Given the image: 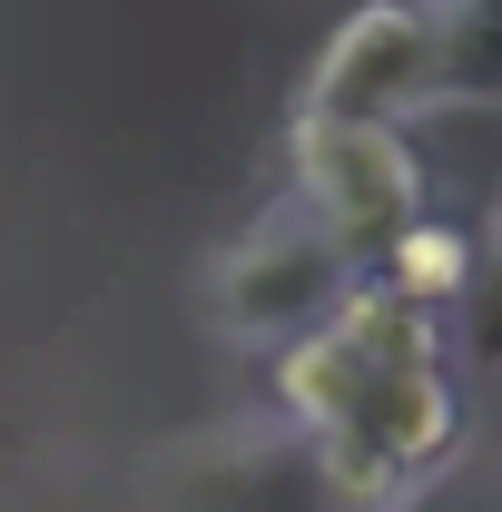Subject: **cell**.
Returning <instances> with one entry per match:
<instances>
[{"mask_svg":"<svg viewBox=\"0 0 502 512\" xmlns=\"http://www.w3.org/2000/svg\"><path fill=\"white\" fill-rule=\"evenodd\" d=\"M463 434L453 375H365V394L345 404L335 434H315V483L345 512H394L404 483H424L443 463V444Z\"/></svg>","mask_w":502,"mask_h":512,"instance_id":"cell-1","label":"cell"},{"mask_svg":"<svg viewBox=\"0 0 502 512\" xmlns=\"http://www.w3.org/2000/svg\"><path fill=\"white\" fill-rule=\"evenodd\" d=\"M296 197L335 237L345 266L384 256L414 217H424V158L404 148V128H325L296 119Z\"/></svg>","mask_w":502,"mask_h":512,"instance_id":"cell-2","label":"cell"},{"mask_svg":"<svg viewBox=\"0 0 502 512\" xmlns=\"http://www.w3.org/2000/svg\"><path fill=\"white\" fill-rule=\"evenodd\" d=\"M414 99H434V20L414 0H375L335 30V50L315 60L306 109L296 119L325 128H394Z\"/></svg>","mask_w":502,"mask_h":512,"instance_id":"cell-3","label":"cell"},{"mask_svg":"<svg viewBox=\"0 0 502 512\" xmlns=\"http://www.w3.org/2000/svg\"><path fill=\"white\" fill-rule=\"evenodd\" d=\"M345 256L335 237L315 227V217H276V227H256L247 247L217 266V316L237 325V335H266V345H296L325 325V306L345 296Z\"/></svg>","mask_w":502,"mask_h":512,"instance_id":"cell-4","label":"cell"},{"mask_svg":"<svg viewBox=\"0 0 502 512\" xmlns=\"http://www.w3.org/2000/svg\"><path fill=\"white\" fill-rule=\"evenodd\" d=\"M325 335H335L365 375H434L443 355H453V345H443V316L404 306L375 266H355V276H345V296L325 306Z\"/></svg>","mask_w":502,"mask_h":512,"instance_id":"cell-5","label":"cell"},{"mask_svg":"<svg viewBox=\"0 0 502 512\" xmlns=\"http://www.w3.org/2000/svg\"><path fill=\"white\" fill-rule=\"evenodd\" d=\"M473 266H483V256H473V237H463V227H443L434 207H424V217H414V227L384 247V266H375V276L394 286V296H404V306L443 316V306L473 286Z\"/></svg>","mask_w":502,"mask_h":512,"instance_id":"cell-6","label":"cell"},{"mask_svg":"<svg viewBox=\"0 0 502 512\" xmlns=\"http://www.w3.org/2000/svg\"><path fill=\"white\" fill-rule=\"evenodd\" d=\"M355 394H365V365H355L325 325H315V335H296V345H276V404H286L306 434H335Z\"/></svg>","mask_w":502,"mask_h":512,"instance_id":"cell-7","label":"cell"},{"mask_svg":"<svg viewBox=\"0 0 502 512\" xmlns=\"http://www.w3.org/2000/svg\"><path fill=\"white\" fill-rule=\"evenodd\" d=\"M434 20V89H502V0H443Z\"/></svg>","mask_w":502,"mask_h":512,"instance_id":"cell-8","label":"cell"}]
</instances>
